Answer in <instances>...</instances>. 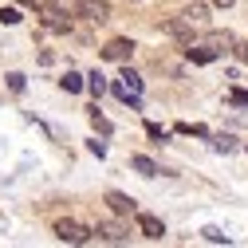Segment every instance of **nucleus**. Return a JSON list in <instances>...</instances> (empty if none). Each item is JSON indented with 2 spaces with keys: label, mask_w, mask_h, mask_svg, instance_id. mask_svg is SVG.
<instances>
[{
  "label": "nucleus",
  "mask_w": 248,
  "mask_h": 248,
  "mask_svg": "<svg viewBox=\"0 0 248 248\" xmlns=\"http://www.w3.org/2000/svg\"><path fill=\"white\" fill-rule=\"evenodd\" d=\"M87 91H91V95H103V91H107V79L95 71V75H87Z\"/></svg>",
  "instance_id": "obj_14"
},
{
  "label": "nucleus",
  "mask_w": 248,
  "mask_h": 248,
  "mask_svg": "<svg viewBox=\"0 0 248 248\" xmlns=\"http://www.w3.org/2000/svg\"><path fill=\"white\" fill-rule=\"evenodd\" d=\"M8 87H12V91H16V95H20V91H24V87H28V83H24V75H20V71H12V75H8Z\"/></svg>",
  "instance_id": "obj_19"
},
{
  "label": "nucleus",
  "mask_w": 248,
  "mask_h": 248,
  "mask_svg": "<svg viewBox=\"0 0 248 248\" xmlns=\"http://www.w3.org/2000/svg\"><path fill=\"white\" fill-rule=\"evenodd\" d=\"M130 166H134L138 173H146V177H154V173H158V166H154L150 158H142V154H138V158H130Z\"/></svg>",
  "instance_id": "obj_13"
},
{
  "label": "nucleus",
  "mask_w": 248,
  "mask_h": 248,
  "mask_svg": "<svg viewBox=\"0 0 248 248\" xmlns=\"http://www.w3.org/2000/svg\"><path fill=\"white\" fill-rule=\"evenodd\" d=\"M55 236L63 240V244H87L95 232L83 229V225H75V221H59V225H55Z\"/></svg>",
  "instance_id": "obj_1"
},
{
  "label": "nucleus",
  "mask_w": 248,
  "mask_h": 248,
  "mask_svg": "<svg viewBox=\"0 0 248 248\" xmlns=\"http://www.w3.org/2000/svg\"><path fill=\"white\" fill-rule=\"evenodd\" d=\"M138 229H142V236H150V240H162V236H166V225H162L154 213H138Z\"/></svg>",
  "instance_id": "obj_7"
},
{
  "label": "nucleus",
  "mask_w": 248,
  "mask_h": 248,
  "mask_svg": "<svg viewBox=\"0 0 248 248\" xmlns=\"http://www.w3.org/2000/svg\"><path fill=\"white\" fill-rule=\"evenodd\" d=\"M146 134H150V138H162V142H166V130L158 126V122H146Z\"/></svg>",
  "instance_id": "obj_20"
},
{
  "label": "nucleus",
  "mask_w": 248,
  "mask_h": 248,
  "mask_svg": "<svg viewBox=\"0 0 248 248\" xmlns=\"http://www.w3.org/2000/svg\"><path fill=\"white\" fill-rule=\"evenodd\" d=\"M118 79H122V87H126L130 95H142V75H138V71H130V67H126Z\"/></svg>",
  "instance_id": "obj_11"
},
{
  "label": "nucleus",
  "mask_w": 248,
  "mask_h": 248,
  "mask_svg": "<svg viewBox=\"0 0 248 248\" xmlns=\"http://www.w3.org/2000/svg\"><path fill=\"white\" fill-rule=\"evenodd\" d=\"M83 16H87V20H99V24H103V20L110 16V8H107V0H83Z\"/></svg>",
  "instance_id": "obj_9"
},
{
  "label": "nucleus",
  "mask_w": 248,
  "mask_h": 248,
  "mask_svg": "<svg viewBox=\"0 0 248 248\" xmlns=\"http://www.w3.org/2000/svg\"><path fill=\"white\" fill-rule=\"evenodd\" d=\"M107 205H110L118 217H130V213H138V201H134V197H126V193H118V189H110V193H107Z\"/></svg>",
  "instance_id": "obj_6"
},
{
  "label": "nucleus",
  "mask_w": 248,
  "mask_h": 248,
  "mask_svg": "<svg viewBox=\"0 0 248 248\" xmlns=\"http://www.w3.org/2000/svg\"><path fill=\"white\" fill-rule=\"evenodd\" d=\"M59 87H63V91H67V95H79V91H83L87 83H83V75H79V71H67L63 79H59Z\"/></svg>",
  "instance_id": "obj_10"
},
{
  "label": "nucleus",
  "mask_w": 248,
  "mask_h": 248,
  "mask_svg": "<svg viewBox=\"0 0 248 248\" xmlns=\"http://www.w3.org/2000/svg\"><path fill=\"white\" fill-rule=\"evenodd\" d=\"M91 122H95V130H99V134H110V122H107L99 110H91Z\"/></svg>",
  "instance_id": "obj_17"
},
{
  "label": "nucleus",
  "mask_w": 248,
  "mask_h": 248,
  "mask_svg": "<svg viewBox=\"0 0 248 248\" xmlns=\"http://www.w3.org/2000/svg\"><path fill=\"white\" fill-rule=\"evenodd\" d=\"M217 4H221V8H232V0H217Z\"/></svg>",
  "instance_id": "obj_23"
},
{
  "label": "nucleus",
  "mask_w": 248,
  "mask_h": 248,
  "mask_svg": "<svg viewBox=\"0 0 248 248\" xmlns=\"http://www.w3.org/2000/svg\"><path fill=\"white\" fill-rule=\"evenodd\" d=\"M185 55H189V63H213V59H221L225 51L205 40V44H189V47H185Z\"/></svg>",
  "instance_id": "obj_3"
},
{
  "label": "nucleus",
  "mask_w": 248,
  "mask_h": 248,
  "mask_svg": "<svg viewBox=\"0 0 248 248\" xmlns=\"http://www.w3.org/2000/svg\"><path fill=\"white\" fill-rule=\"evenodd\" d=\"M181 16L189 20V24H205V20H209V8H205V4H189V8H185Z\"/></svg>",
  "instance_id": "obj_12"
},
{
  "label": "nucleus",
  "mask_w": 248,
  "mask_h": 248,
  "mask_svg": "<svg viewBox=\"0 0 248 248\" xmlns=\"http://www.w3.org/2000/svg\"><path fill=\"white\" fill-rule=\"evenodd\" d=\"M91 154H99V158H107V142H99V138H95V142H91Z\"/></svg>",
  "instance_id": "obj_22"
},
{
  "label": "nucleus",
  "mask_w": 248,
  "mask_h": 248,
  "mask_svg": "<svg viewBox=\"0 0 248 248\" xmlns=\"http://www.w3.org/2000/svg\"><path fill=\"white\" fill-rule=\"evenodd\" d=\"M201 236H205V240H209V244H232V236H225V232H221V229H205V232H201Z\"/></svg>",
  "instance_id": "obj_15"
},
{
  "label": "nucleus",
  "mask_w": 248,
  "mask_h": 248,
  "mask_svg": "<svg viewBox=\"0 0 248 248\" xmlns=\"http://www.w3.org/2000/svg\"><path fill=\"white\" fill-rule=\"evenodd\" d=\"M134 55V40H107L103 44V59H110V63H126V59Z\"/></svg>",
  "instance_id": "obj_2"
},
{
  "label": "nucleus",
  "mask_w": 248,
  "mask_h": 248,
  "mask_svg": "<svg viewBox=\"0 0 248 248\" xmlns=\"http://www.w3.org/2000/svg\"><path fill=\"white\" fill-rule=\"evenodd\" d=\"M229 103H236V107H248V91H232V95H229Z\"/></svg>",
  "instance_id": "obj_21"
},
{
  "label": "nucleus",
  "mask_w": 248,
  "mask_h": 248,
  "mask_svg": "<svg viewBox=\"0 0 248 248\" xmlns=\"http://www.w3.org/2000/svg\"><path fill=\"white\" fill-rule=\"evenodd\" d=\"M95 236H99V240H107V244H126V240H130V232L122 229L118 221H103V225L95 229Z\"/></svg>",
  "instance_id": "obj_4"
},
{
  "label": "nucleus",
  "mask_w": 248,
  "mask_h": 248,
  "mask_svg": "<svg viewBox=\"0 0 248 248\" xmlns=\"http://www.w3.org/2000/svg\"><path fill=\"white\" fill-rule=\"evenodd\" d=\"M44 12H55V16H83V0H44Z\"/></svg>",
  "instance_id": "obj_5"
},
{
  "label": "nucleus",
  "mask_w": 248,
  "mask_h": 248,
  "mask_svg": "<svg viewBox=\"0 0 248 248\" xmlns=\"http://www.w3.org/2000/svg\"><path fill=\"white\" fill-rule=\"evenodd\" d=\"M0 24H20V8H0Z\"/></svg>",
  "instance_id": "obj_18"
},
{
  "label": "nucleus",
  "mask_w": 248,
  "mask_h": 248,
  "mask_svg": "<svg viewBox=\"0 0 248 248\" xmlns=\"http://www.w3.org/2000/svg\"><path fill=\"white\" fill-rule=\"evenodd\" d=\"M162 32L173 36V40H181V44H193V36H189V20H185V16H181V20H166Z\"/></svg>",
  "instance_id": "obj_8"
},
{
  "label": "nucleus",
  "mask_w": 248,
  "mask_h": 248,
  "mask_svg": "<svg viewBox=\"0 0 248 248\" xmlns=\"http://www.w3.org/2000/svg\"><path fill=\"white\" fill-rule=\"evenodd\" d=\"M213 146L221 150V154H229V150H236V138H229V134H221V138H213Z\"/></svg>",
  "instance_id": "obj_16"
}]
</instances>
